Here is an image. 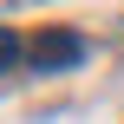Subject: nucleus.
Returning <instances> with one entry per match:
<instances>
[{"instance_id": "nucleus-1", "label": "nucleus", "mask_w": 124, "mask_h": 124, "mask_svg": "<svg viewBox=\"0 0 124 124\" xmlns=\"http://www.w3.org/2000/svg\"><path fill=\"white\" fill-rule=\"evenodd\" d=\"M26 52H33V65H39V72H65V65H78V59H85V39H78V33H65V26H46Z\"/></svg>"}, {"instance_id": "nucleus-2", "label": "nucleus", "mask_w": 124, "mask_h": 124, "mask_svg": "<svg viewBox=\"0 0 124 124\" xmlns=\"http://www.w3.org/2000/svg\"><path fill=\"white\" fill-rule=\"evenodd\" d=\"M20 52H26V46H20V33H13V26H0V72H13V65H20Z\"/></svg>"}]
</instances>
